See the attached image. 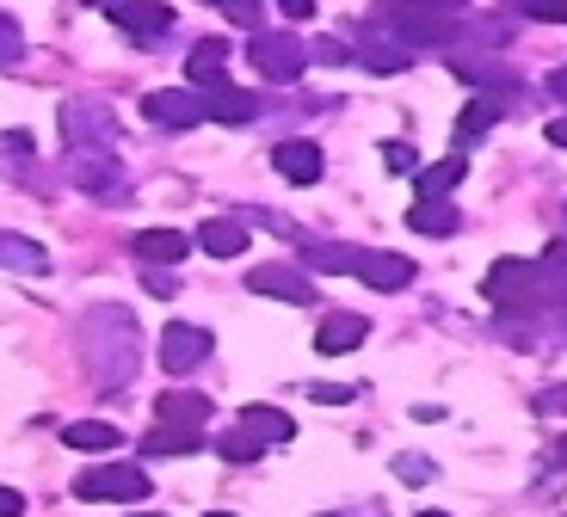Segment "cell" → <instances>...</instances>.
Segmentation results:
<instances>
[{
    "instance_id": "6da1fadb",
    "label": "cell",
    "mask_w": 567,
    "mask_h": 517,
    "mask_svg": "<svg viewBox=\"0 0 567 517\" xmlns=\"http://www.w3.org/2000/svg\"><path fill=\"white\" fill-rule=\"evenodd\" d=\"M81 364L100 389H124L142 370V333L130 321V308H93L81 321Z\"/></svg>"
},
{
    "instance_id": "7a4b0ae2",
    "label": "cell",
    "mask_w": 567,
    "mask_h": 517,
    "mask_svg": "<svg viewBox=\"0 0 567 517\" xmlns=\"http://www.w3.org/2000/svg\"><path fill=\"white\" fill-rule=\"evenodd\" d=\"M56 124H62V142H69L74 154H105V148L117 142V117H112V105H105V99H86V93L62 99Z\"/></svg>"
},
{
    "instance_id": "3957f363",
    "label": "cell",
    "mask_w": 567,
    "mask_h": 517,
    "mask_svg": "<svg viewBox=\"0 0 567 517\" xmlns=\"http://www.w3.org/2000/svg\"><path fill=\"white\" fill-rule=\"evenodd\" d=\"M247 62H254V74L290 86L309 69V43H302L297 31H254V38H247Z\"/></svg>"
},
{
    "instance_id": "277c9868",
    "label": "cell",
    "mask_w": 567,
    "mask_h": 517,
    "mask_svg": "<svg viewBox=\"0 0 567 517\" xmlns=\"http://www.w3.org/2000/svg\"><path fill=\"white\" fill-rule=\"evenodd\" d=\"M142 117L161 124V130H198V124H210L204 93H192V86H155V93L142 99Z\"/></svg>"
},
{
    "instance_id": "5b68a950",
    "label": "cell",
    "mask_w": 567,
    "mask_h": 517,
    "mask_svg": "<svg viewBox=\"0 0 567 517\" xmlns=\"http://www.w3.org/2000/svg\"><path fill=\"white\" fill-rule=\"evenodd\" d=\"M74 493L81 499H112V505H142L148 499V475L142 468H86L81 480H74Z\"/></svg>"
},
{
    "instance_id": "8992f818",
    "label": "cell",
    "mask_w": 567,
    "mask_h": 517,
    "mask_svg": "<svg viewBox=\"0 0 567 517\" xmlns=\"http://www.w3.org/2000/svg\"><path fill=\"white\" fill-rule=\"evenodd\" d=\"M210 327H192V321H167L161 327V370H173V376H185V370H198L204 358H210Z\"/></svg>"
},
{
    "instance_id": "52a82bcc",
    "label": "cell",
    "mask_w": 567,
    "mask_h": 517,
    "mask_svg": "<svg viewBox=\"0 0 567 517\" xmlns=\"http://www.w3.org/2000/svg\"><path fill=\"white\" fill-rule=\"evenodd\" d=\"M482 296L499 302V308L537 302V266H530V259H494V271L482 278Z\"/></svg>"
},
{
    "instance_id": "ba28073f",
    "label": "cell",
    "mask_w": 567,
    "mask_h": 517,
    "mask_svg": "<svg viewBox=\"0 0 567 517\" xmlns=\"http://www.w3.org/2000/svg\"><path fill=\"white\" fill-rule=\"evenodd\" d=\"M112 19L124 25L130 43H161L173 31V7H161V0H117Z\"/></svg>"
},
{
    "instance_id": "9c48e42d",
    "label": "cell",
    "mask_w": 567,
    "mask_h": 517,
    "mask_svg": "<svg viewBox=\"0 0 567 517\" xmlns=\"http://www.w3.org/2000/svg\"><path fill=\"white\" fill-rule=\"evenodd\" d=\"M247 290L271 296V302H297V308L315 302V283L302 278V271H290V266H254L247 271Z\"/></svg>"
},
{
    "instance_id": "30bf717a",
    "label": "cell",
    "mask_w": 567,
    "mask_h": 517,
    "mask_svg": "<svg viewBox=\"0 0 567 517\" xmlns=\"http://www.w3.org/2000/svg\"><path fill=\"white\" fill-rule=\"evenodd\" d=\"M352 56L364 62L370 74H408L413 50H408V43H395V38H383V25H370V31H358Z\"/></svg>"
},
{
    "instance_id": "8fae6325",
    "label": "cell",
    "mask_w": 567,
    "mask_h": 517,
    "mask_svg": "<svg viewBox=\"0 0 567 517\" xmlns=\"http://www.w3.org/2000/svg\"><path fill=\"white\" fill-rule=\"evenodd\" d=\"M352 271L370 283V290H408V283H413V259H401V252H370V247H358Z\"/></svg>"
},
{
    "instance_id": "7c38bea8",
    "label": "cell",
    "mask_w": 567,
    "mask_h": 517,
    "mask_svg": "<svg viewBox=\"0 0 567 517\" xmlns=\"http://www.w3.org/2000/svg\"><path fill=\"white\" fill-rule=\"evenodd\" d=\"M364 339H370L364 314H333V321L315 327V351H321V358H346V351H358Z\"/></svg>"
},
{
    "instance_id": "4fadbf2b",
    "label": "cell",
    "mask_w": 567,
    "mask_h": 517,
    "mask_svg": "<svg viewBox=\"0 0 567 517\" xmlns=\"http://www.w3.org/2000/svg\"><path fill=\"white\" fill-rule=\"evenodd\" d=\"M74 185L93 197H124V167L112 154H74Z\"/></svg>"
},
{
    "instance_id": "5bb4252c",
    "label": "cell",
    "mask_w": 567,
    "mask_h": 517,
    "mask_svg": "<svg viewBox=\"0 0 567 517\" xmlns=\"http://www.w3.org/2000/svg\"><path fill=\"white\" fill-rule=\"evenodd\" d=\"M271 167H278L290 185H315L327 161H321V148H315V142H278V148H271Z\"/></svg>"
},
{
    "instance_id": "9a60e30c",
    "label": "cell",
    "mask_w": 567,
    "mask_h": 517,
    "mask_svg": "<svg viewBox=\"0 0 567 517\" xmlns=\"http://www.w3.org/2000/svg\"><path fill=\"white\" fill-rule=\"evenodd\" d=\"M204 112H210V124H254V93H241V86H228V81H216L210 93H204Z\"/></svg>"
},
{
    "instance_id": "2e32d148",
    "label": "cell",
    "mask_w": 567,
    "mask_h": 517,
    "mask_svg": "<svg viewBox=\"0 0 567 517\" xmlns=\"http://www.w3.org/2000/svg\"><path fill=\"white\" fill-rule=\"evenodd\" d=\"M210 420V394H192V389H173L155 401V425H204Z\"/></svg>"
},
{
    "instance_id": "e0dca14e",
    "label": "cell",
    "mask_w": 567,
    "mask_h": 517,
    "mask_svg": "<svg viewBox=\"0 0 567 517\" xmlns=\"http://www.w3.org/2000/svg\"><path fill=\"white\" fill-rule=\"evenodd\" d=\"M62 444L86 449V456H112V449L124 444V432H117V425H105V420H74V425H62Z\"/></svg>"
},
{
    "instance_id": "ac0fdd59",
    "label": "cell",
    "mask_w": 567,
    "mask_h": 517,
    "mask_svg": "<svg viewBox=\"0 0 567 517\" xmlns=\"http://www.w3.org/2000/svg\"><path fill=\"white\" fill-rule=\"evenodd\" d=\"M198 247L210 252V259H241V252H247V223H235V216H216V223L198 228Z\"/></svg>"
},
{
    "instance_id": "d6986e66",
    "label": "cell",
    "mask_w": 567,
    "mask_h": 517,
    "mask_svg": "<svg viewBox=\"0 0 567 517\" xmlns=\"http://www.w3.org/2000/svg\"><path fill=\"white\" fill-rule=\"evenodd\" d=\"M136 252L148 259V266H179L185 252H192V240H185L179 228H142V235H136Z\"/></svg>"
},
{
    "instance_id": "ffe728a7",
    "label": "cell",
    "mask_w": 567,
    "mask_h": 517,
    "mask_svg": "<svg viewBox=\"0 0 567 517\" xmlns=\"http://www.w3.org/2000/svg\"><path fill=\"white\" fill-rule=\"evenodd\" d=\"M43 266H50V252H43L38 240L7 235V228H0V271H19V278H31V271H43Z\"/></svg>"
},
{
    "instance_id": "44dd1931",
    "label": "cell",
    "mask_w": 567,
    "mask_h": 517,
    "mask_svg": "<svg viewBox=\"0 0 567 517\" xmlns=\"http://www.w3.org/2000/svg\"><path fill=\"white\" fill-rule=\"evenodd\" d=\"M142 449L148 456H192V449H204V425H155Z\"/></svg>"
},
{
    "instance_id": "7402d4cb",
    "label": "cell",
    "mask_w": 567,
    "mask_h": 517,
    "mask_svg": "<svg viewBox=\"0 0 567 517\" xmlns=\"http://www.w3.org/2000/svg\"><path fill=\"white\" fill-rule=\"evenodd\" d=\"M463 154H444V161H432V167L413 173V185H420V197H451L456 185H463Z\"/></svg>"
},
{
    "instance_id": "603a6c76",
    "label": "cell",
    "mask_w": 567,
    "mask_h": 517,
    "mask_svg": "<svg viewBox=\"0 0 567 517\" xmlns=\"http://www.w3.org/2000/svg\"><path fill=\"white\" fill-rule=\"evenodd\" d=\"M241 425L259 437V444H290V437H297V420H290V413H278V406H247Z\"/></svg>"
},
{
    "instance_id": "cb8c5ba5",
    "label": "cell",
    "mask_w": 567,
    "mask_h": 517,
    "mask_svg": "<svg viewBox=\"0 0 567 517\" xmlns=\"http://www.w3.org/2000/svg\"><path fill=\"white\" fill-rule=\"evenodd\" d=\"M413 228H420V235H456V228H463V216H456V204H444V197H420V204H413V216H408Z\"/></svg>"
},
{
    "instance_id": "d4e9b609",
    "label": "cell",
    "mask_w": 567,
    "mask_h": 517,
    "mask_svg": "<svg viewBox=\"0 0 567 517\" xmlns=\"http://www.w3.org/2000/svg\"><path fill=\"white\" fill-rule=\"evenodd\" d=\"M223 56H228V43H223V38H204L198 50H192V62H185V74L198 81V93H210V86L223 81Z\"/></svg>"
},
{
    "instance_id": "484cf974",
    "label": "cell",
    "mask_w": 567,
    "mask_h": 517,
    "mask_svg": "<svg viewBox=\"0 0 567 517\" xmlns=\"http://www.w3.org/2000/svg\"><path fill=\"white\" fill-rule=\"evenodd\" d=\"M395 19H451V13H463L468 0H383Z\"/></svg>"
},
{
    "instance_id": "4316f807",
    "label": "cell",
    "mask_w": 567,
    "mask_h": 517,
    "mask_svg": "<svg viewBox=\"0 0 567 517\" xmlns=\"http://www.w3.org/2000/svg\"><path fill=\"white\" fill-rule=\"evenodd\" d=\"M494 117H499V99H475V105H463V117H456V136H463V142L487 136Z\"/></svg>"
},
{
    "instance_id": "83f0119b",
    "label": "cell",
    "mask_w": 567,
    "mask_h": 517,
    "mask_svg": "<svg viewBox=\"0 0 567 517\" xmlns=\"http://www.w3.org/2000/svg\"><path fill=\"white\" fill-rule=\"evenodd\" d=\"M352 259H358V247H309L302 252L309 271H352Z\"/></svg>"
},
{
    "instance_id": "f1b7e54d",
    "label": "cell",
    "mask_w": 567,
    "mask_h": 517,
    "mask_svg": "<svg viewBox=\"0 0 567 517\" xmlns=\"http://www.w3.org/2000/svg\"><path fill=\"white\" fill-rule=\"evenodd\" d=\"M216 449H223L228 462H259V449H266V444H259V437L241 425V432H223V437H216Z\"/></svg>"
},
{
    "instance_id": "f546056e",
    "label": "cell",
    "mask_w": 567,
    "mask_h": 517,
    "mask_svg": "<svg viewBox=\"0 0 567 517\" xmlns=\"http://www.w3.org/2000/svg\"><path fill=\"white\" fill-rule=\"evenodd\" d=\"M512 13H530L543 25H567V0H506Z\"/></svg>"
},
{
    "instance_id": "4dcf8cb0",
    "label": "cell",
    "mask_w": 567,
    "mask_h": 517,
    "mask_svg": "<svg viewBox=\"0 0 567 517\" xmlns=\"http://www.w3.org/2000/svg\"><path fill=\"white\" fill-rule=\"evenodd\" d=\"M25 56V38H19V25L7 13H0V69H7V62H19Z\"/></svg>"
},
{
    "instance_id": "1f68e13d",
    "label": "cell",
    "mask_w": 567,
    "mask_h": 517,
    "mask_svg": "<svg viewBox=\"0 0 567 517\" xmlns=\"http://www.w3.org/2000/svg\"><path fill=\"white\" fill-rule=\"evenodd\" d=\"M395 475L408 480V487H425V480H432V462L425 456H395Z\"/></svg>"
},
{
    "instance_id": "d6a6232c",
    "label": "cell",
    "mask_w": 567,
    "mask_h": 517,
    "mask_svg": "<svg viewBox=\"0 0 567 517\" xmlns=\"http://www.w3.org/2000/svg\"><path fill=\"white\" fill-rule=\"evenodd\" d=\"M383 161H389L395 173H420V154H413V142H389Z\"/></svg>"
},
{
    "instance_id": "836d02e7",
    "label": "cell",
    "mask_w": 567,
    "mask_h": 517,
    "mask_svg": "<svg viewBox=\"0 0 567 517\" xmlns=\"http://www.w3.org/2000/svg\"><path fill=\"white\" fill-rule=\"evenodd\" d=\"M309 62H352V50H346V43H333V38H315L309 43Z\"/></svg>"
},
{
    "instance_id": "e575fe53",
    "label": "cell",
    "mask_w": 567,
    "mask_h": 517,
    "mask_svg": "<svg viewBox=\"0 0 567 517\" xmlns=\"http://www.w3.org/2000/svg\"><path fill=\"white\" fill-rule=\"evenodd\" d=\"M315 401H321V406H346V401H352V389H346V382H315Z\"/></svg>"
},
{
    "instance_id": "d590c367",
    "label": "cell",
    "mask_w": 567,
    "mask_h": 517,
    "mask_svg": "<svg viewBox=\"0 0 567 517\" xmlns=\"http://www.w3.org/2000/svg\"><path fill=\"white\" fill-rule=\"evenodd\" d=\"M142 290H148V296H173L179 283H173L167 271H142Z\"/></svg>"
},
{
    "instance_id": "8d00e7d4",
    "label": "cell",
    "mask_w": 567,
    "mask_h": 517,
    "mask_svg": "<svg viewBox=\"0 0 567 517\" xmlns=\"http://www.w3.org/2000/svg\"><path fill=\"white\" fill-rule=\"evenodd\" d=\"M216 7H228L241 25H254V19H259V0H216Z\"/></svg>"
},
{
    "instance_id": "74e56055",
    "label": "cell",
    "mask_w": 567,
    "mask_h": 517,
    "mask_svg": "<svg viewBox=\"0 0 567 517\" xmlns=\"http://www.w3.org/2000/svg\"><path fill=\"white\" fill-rule=\"evenodd\" d=\"M278 13H284V19H297V25H302V19H315V0H278Z\"/></svg>"
},
{
    "instance_id": "f35d334b",
    "label": "cell",
    "mask_w": 567,
    "mask_h": 517,
    "mask_svg": "<svg viewBox=\"0 0 567 517\" xmlns=\"http://www.w3.org/2000/svg\"><path fill=\"white\" fill-rule=\"evenodd\" d=\"M19 511H25V493H19V487H0V517H19Z\"/></svg>"
},
{
    "instance_id": "ab89813d",
    "label": "cell",
    "mask_w": 567,
    "mask_h": 517,
    "mask_svg": "<svg viewBox=\"0 0 567 517\" xmlns=\"http://www.w3.org/2000/svg\"><path fill=\"white\" fill-rule=\"evenodd\" d=\"M537 413H567V389H549V394H537Z\"/></svg>"
},
{
    "instance_id": "60d3db41",
    "label": "cell",
    "mask_w": 567,
    "mask_h": 517,
    "mask_svg": "<svg viewBox=\"0 0 567 517\" xmlns=\"http://www.w3.org/2000/svg\"><path fill=\"white\" fill-rule=\"evenodd\" d=\"M549 142H555V148H567V112H561V117H555V124H549Z\"/></svg>"
},
{
    "instance_id": "b9f144b4",
    "label": "cell",
    "mask_w": 567,
    "mask_h": 517,
    "mask_svg": "<svg viewBox=\"0 0 567 517\" xmlns=\"http://www.w3.org/2000/svg\"><path fill=\"white\" fill-rule=\"evenodd\" d=\"M549 93H555V99H561V105H567V69H555V74H549Z\"/></svg>"
},
{
    "instance_id": "7bdbcfd3",
    "label": "cell",
    "mask_w": 567,
    "mask_h": 517,
    "mask_svg": "<svg viewBox=\"0 0 567 517\" xmlns=\"http://www.w3.org/2000/svg\"><path fill=\"white\" fill-rule=\"evenodd\" d=\"M555 462H561V468H567V432H561V444H555Z\"/></svg>"
},
{
    "instance_id": "ee69618b",
    "label": "cell",
    "mask_w": 567,
    "mask_h": 517,
    "mask_svg": "<svg viewBox=\"0 0 567 517\" xmlns=\"http://www.w3.org/2000/svg\"><path fill=\"white\" fill-rule=\"evenodd\" d=\"M204 517H235V511H204Z\"/></svg>"
},
{
    "instance_id": "f6af8a7d",
    "label": "cell",
    "mask_w": 567,
    "mask_h": 517,
    "mask_svg": "<svg viewBox=\"0 0 567 517\" xmlns=\"http://www.w3.org/2000/svg\"><path fill=\"white\" fill-rule=\"evenodd\" d=\"M420 517H444V511H420Z\"/></svg>"
},
{
    "instance_id": "bcb514c9",
    "label": "cell",
    "mask_w": 567,
    "mask_h": 517,
    "mask_svg": "<svg viewBox=\"0 0 567 517\" xmlns=\"http://www.w3.org/2000/svg\"><path fill=\"white\" fill-rule=\"evenodd\" d=\"M100 7H117V0H100Z\"/></svg>"
}]
</instances>
